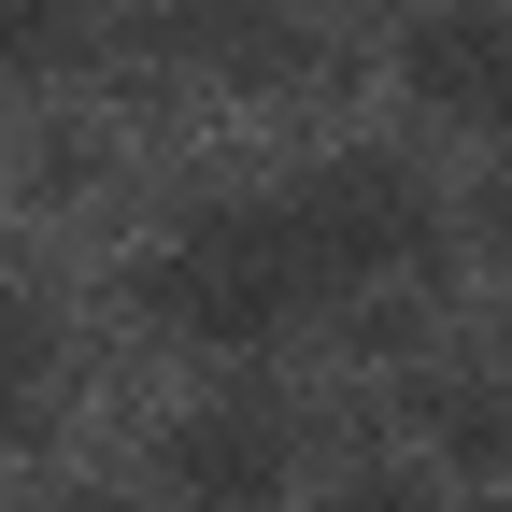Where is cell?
<instances>
[{
	"label": "cell",
	"instance_id": "cell-7",
	"mask_svg": "<svg viewBox=\"0 0 512 512\" xmlns=\"http://www.w3.org/2000/svg\"><path fill=\"white\" fill-rule=\"evenodd\" d=\"M86 57V0H0V72H72Z\"/></svg>",
	"mask_w": 512,
	"mask_h": 512
},
{
	"label": "cell",
	"instance_id": "cell-4",
	"mask_svg": "<svg viewBox=\"0 0 512 512\" xmlns=\"http://www.w3.org/2000/svg\"><path fill=\"white\" fill-rule=\"evenodd\" d=\"M399 86L441 128H512V15L498 0H427L399 29Z\"/></svg>",
	"mask_w": 512,
	"mask_h": 512
},
{
	"label": "cell",
	"instance_id": "cell-6",
	"mask_svg": "<svg viewBox=\"0 0 512 512\" xmlns=\"http://www.w3.org/2000/svg\"><path fill=\"white\" fill-rule=\"evenodd\" d=\"M43 399H57V313L0 285V427H43Z\"/></svg>",
	"mask_w": 512,
	"mask_h": 512
},
{
	"label": "cell",
	"instance_id": "cell-3",
	"mask_svg": "<svg viewBox=\"0 0 512 512\" xmlns=\"http://www.w3.org/2000/svg\"><path fill=\"white\" fill-rule=\"evenodd\" d=\"M285 470H299V427L256 399V384L200 399V413L157 441V484H171L185 512H256V498H285Z\"/></svg>",
	"mask_w": 512,
	"mask_h": 512
},
{
	"label": "cell",
	"instance_id": "cell-1",
	"mask_svg": "<svg viewBox=\"0 0 512 512\" xmlns=\"http://www.w3.org/2000/svg\"><path fill=\"white\" fill-rule=\"evenodd\" d=\"M157 299V328L171 342H200V356H256V342H285L299 328V299H313V256L285 228V200H214V214H185L171 256L143 271Z\"/></svg>",
	"mask_w": 512,
	"mask_h": 512
},
{
	"label": "cell",
	"instance_id": "cell-9",
	"mask_svg": "<svg viewBox=\"0 0 512 512\" xmlns=\"http://www.w3.org/2000/svg\"><path fill=\"white\" fill-rule=\"evenodd\" d=\"M484 256H498V271H512V171L484 185Z\"/></svg>",
	"mask_w": 512,
	"mask_h": 512
},
{
	"label": "cell",
	"instance_id": "cell-8",
	"mask_svg": "<svg viewBox=\"0 0 512 512\" xmlns=\"http://www.w3.org/2000/svg\"><path fill=\"white\" fill-rule=\"evenodd\" d=\"M313 512H441V498H427V470H356V484H328Z\"/></svg>",
	"mask_w": 512,
	"mask_h": 512
},
{
	"label": "cell",
	"instance_id": "cell-11",
	"mask_svg": "<svg viewBox=\"0 0 512 512\" xmlns=\"http://www.w3.org/2000/svg\"><path fill=\"white\" fill-rule=\"evenodd\" d=\"M299 15H313V0H299Z\"/></svg>",
	"mask_w": 512,
	"mask_h": 512
},
{
	"label": "cell",
	"instance_id": "cell-2",
	"mask_svg": "<svg viewBox=\"0 0 512 512\" xmlns=\"http://www.w3.org/2000/svg\"><path fill=\"white\" fill-rule=\"evenodd\" d=\"M285 228L313 256V285H413L441 256V200L413 185V157H328L285 185Z\"/></svg>",
	"mask_w": 512,
	"mask_h": 512
},
{
	"label": "cell",
	"instance_id": "cell-10",
	"mask_svg": "<svg viewBox=\"0 0 512 512\" xmlns=\"http://www.w3.org/2000/svg\"><path fill=\"white\" fill-rule=\"evenodd\" d=\"M43 512H114V498H43Z\"/></svg>",
	"mask_w": 512,
	"mask_h": 512
},
{
	"label": "cell",
	"instance_id": "cell-5",
	"mask_svg": "<svg viewBox=\"0 0 512 512\" xmlns=\"http://www.w3.org/2000/svg\"><path fill=\"white\" fill-rule=\"evenodd\" d=\"M427 441H441L456 470H512V399H498L484 370H441V384H427Z\"/></svg>",
	"mask_w": 512,
	"mask_h": 512
}]
</instances>
